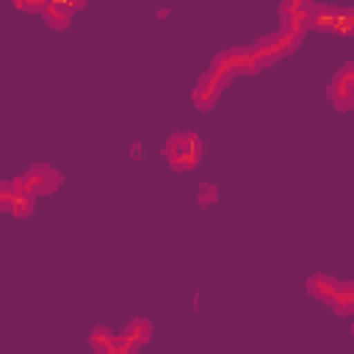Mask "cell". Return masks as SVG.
<instances>
[{"label": "cell", "instance_id": "1", "mask_svg": "<svg viewBox=\"0 0 354 354\" xmlns=\"http://www.w3.org/2000/svg\"><path fill=\"white\" fill-rule=\"evenodd\" d=\"M310 293H315V296H321V299H326L329 304H335L337 307V313H348V307H351V285H343V288H337L329 277H313L310 282Z\"/></svg>", "mask_w": 354, "mask_h": 354}, {"label": "cell", "instance_id": "2", "mask_svg": "<svg viewBox=\"0 0 354 354\" xmlns=\"http://www.w3.org/2000/svg\"><path fill=\"white\" fill-rule=\"evenodd\" d=\"M224 83H227V77H221L218 72L210 69V72L199 80V86H196V91H194V102H196L199 108H210L213 100L218 97V91H221Z\"/></svg>", "mask_w": 354, "mask_h": 354}, {"label": "cell", "instance_id": "3", "mask_svg": "<svg viewBox=\"0 0 354 354\" xmlns=\"http://www.w3.org/2000/svg\"><path fill=\"white\" fill-rule=\"evenodd\" d=\"M329 97H332L335 105L348 108V102H351V64H346V66L337 72V77L332 80V91H329Z\"/></svg>", "mask_w": 354, "mask_h": 354}, {"label": "cell", "instance_id": "4", "mask_svg": "<svg viewBox=\"0 0 354 354\" xmlns=\"http://www.w3.org/2000/svg\"><path fill=\"white\" fill-rule=\"evenodd\" d=\"M340 11L329 8V6H315L310 8V25L313 28H321V30H335V22H337Z\"/></svg>", "mask_w": 354, "mask_h": 354}, {"label": "cell", "instance_id": "5", "mask_svg": "<svg viewBox=\"0 0 354 354\" xmlns=\"http://www.w3.org/2000/svg\"><path fill=\"white\" fill-rule=\"evenodd\" d=\"M41 14H44V19H47L53 28H66V25H69V17H72V11H69L66 6L53 3V0L44 6V11H41Z\"/></svg>", "mask_w": 354, "mask_h": 354}, {"label": "cell", "instance_id": "6", "mask_svg": "<svg viewBox=\"0 0 354 354\" xmlns=\"http://www.w3.org/2000/svg\"><path fill=\"white\" fill-rule=\"evenodd\" d=\"M19 8H25V11H44V6L50 3V0H14Z\"/></svg>", "mask_w": 354, "mask_h": 354}, {"label": "cell", "instance_id": "7", "mask_svg": "<svg viewBox=\"0 0 354 354\" xmlns=\"http://www.w3.org/2000/svg\"><path fill=\"white\" fill-rule=\"evenodd\" d=\"M53 3H61V6H66V8L72 11V8H80L86 0H53Z\"/></svg>", "mask_w": 354, "mask_h": 354}]
</instances>
